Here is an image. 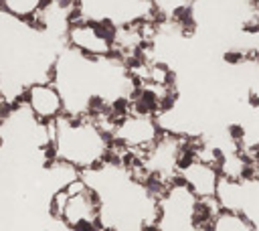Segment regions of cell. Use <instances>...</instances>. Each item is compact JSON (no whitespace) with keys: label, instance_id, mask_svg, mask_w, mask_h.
I'll use <instances>...</instances> for the list:
<instances>
[{"label":"cell","instance_id":"cell-5","mask_svg":"<svg viewBox=\"0 0 259 231\" xmlns=\"http://www.w3.org/2000/svg\"><path fill=\"white\" fill-rule=\"evenodd\" d=\"M180 176L184 178L186 187L195 193V197H215L217 195L221 173L213 167V164L199 158L191 164V167L180 171Z\"/></svg>","mask_w":259,"mask_h":231},{"label":"cell","instance_id":"cell-3","mask_svg":"<svg viewBox=\"0 0 259 231\" xmlns=\"http://www.w3.org/2000/svg\"><path fill=\"white\" fill-rule=\"evenodd\" d=\"M162 134L164 132L156 118L128 114L126 118H122L115 124L114 134L110 138V146L126 148V150H136L144 154Z\"/></svg>","mask_w":259,"mask_h":231},{"label":"cell","instance_id":"cell-4","mask_svg":"<svg viewBox=\"0 0 259 231\" xmlns=\"http://www.w3.org/2000/svg\"><path fill=\"white\" fill-rule=\"evenodd\" d=\"M23 102L32 118L41 124H53L65 114V104L53 81H32L23 93Z\"/></svg>","mask_w":259,"mask_h":231},{"label":"cell","instance_id":"cell-1","mask_svg":"<svg viewBox=\"0 0 259 231\" xmlns=\"http://www.w3.org/2000/svg\"><path fill=\"white\" fill-rule=\"evenodd\" d=\"M57 160L77 171H89L103 162L110 150V136L87 116L63 114L51 124Z\"/></svg>","mask_w":259,"mask_h":231},{"label":"cell","instance_id":"cell-7","mask_svg":"<svg viewBox=\"0 0 259 231\" xmlns=\"http://www.w3.org/2000/svg\"><path fill=\"white\" fill-rule=\"evenodd\" d=\"M247 102H249V106H251L253 110H259V93L251 91V93H249V97H247Z\"/></svg>","mask_w":259,"mask_h":231},{"label":"cell","instance_id":"cell-2","mask_svg":"<svg viewBox=\"0 0 259 231\" xmlns=\"http://www.w3.org/2000/svg\"><path fill=\"white\" fill-rule=\"evenodd\" d=\"M117 27L112 21H79L65 30L67 45L79 55L91 59H106L114 55Z\"/></svg>","mask_w":259,"mask_h":231},{"label":"cell","instance_id":"cell-6","mask_svg":"<svg viewBox=\"0 0 259 231\" xmlns=\"http://www.w3.org/2000/svg\"><path fill=\"white\" fill-rule=\"evenodd\" d=\"M51 2L53 0H0V12L30 27Z\"/></svg>","mask_w":259,"mask_h":231}]
</instances>
